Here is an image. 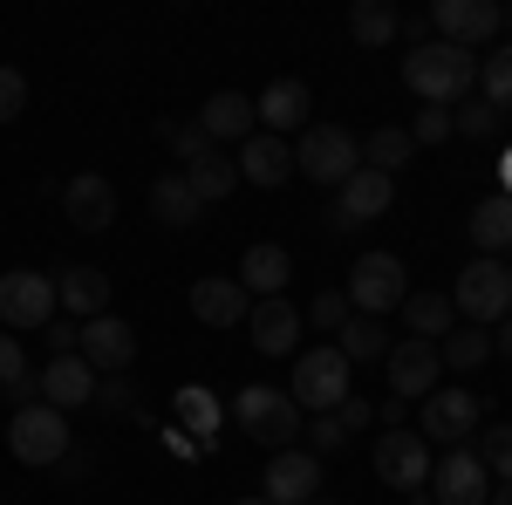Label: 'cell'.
Wrapping results in <instances>:
<instances>
[{"instance_id": "cell-56", "label": "cell", "mask_w": 512, "mask_h": 505, "mask_svg": "<svg viewBox=\"0 0 512 505\" xmlns=\"http://www.w3.org/2000/svg\"><path fill=\"white\" fill-rule=\"evenodd\" d=\"M506 267H512V253H506Z\"/></svg>"}, {"instance_id": "cell-16", "label": "cell", "mask_w": 512, "mask_h": 505, "mask_svg": "<svg viewBox=\"0 0 512 505\" xmlns=\"http://www.w3.org/2000/svg\"><path fill=\"white\" fill-rule=\"evenodd\" d=\"M383 362H390V396H403V403H417V396H431L437 389V376H444V355H437V342H410V335H403V342H390V355H383Z\"/></svg>"}, {"instance_id": "cell-11", "label": "cell", "mask_w": 512, "mask_h": 505, "mask_svg": "<svg viewBox=\"0 0 512 505\" xmlns=\"http://www.w3.org/2000/svg\"><path fill=\"white\" fill-rule=\"evenodd\" d=\"M376 478L390 492H424L431 485V444L417 430H383L376 437Z\"/></svg>"}, {"instance_id": "cell-38", "label": "cell", "mask_w": 512, "mask_h": 505, "mask_svg": "<svg viewBox=\"0 0 512 505\" xmlns=\"http://www.w3.org/2000/svg\"><path fill=\"white\" fill-rule=\"evenodd\" d=\"M158 137H164V151L178 157V164H198L205 151H219V144H212L198 123H158Z\"/></svg>"}, {"instance_id": "cell-13", "label": "cell", "mask_w": 512, "mask_h": 505, "mask_svg": "<svg viewBox=\"0 0 512 505\" xmlns=\"http://www.w3.org/2000/svg\"><path fill=\"white\" fill-rule=\"evenodd\" d=\"M267 505H315L321 499V458L315 451H267V478H260Z\"/></svg>"}, {"instance_id": "cell-36", "label": "cell", "mask_w": 512, "mask_h": 505, "mask_svg": "<svg viewBox=\"0 0 512 505\" xmlns=\"http://www.w3.org/2000/svg\"><path fill=\"white\" fill-rule=\"evenodd\" d=\"M437 355H444V369H478L492 355V328H451L437 342Z\"/></svg>"}, {"instance_id": "cell-15", "label": "cell", "mask_w": 512, "mask_h": 505, "mask_svg": "<svg viewBox=\"0 0 512 505\" xmlns=\"http://www.w3.org/2000/svg\"><path fill=\"white\" fill-rule=\"evenodd\" d=\"M431 28L437 41L478 55V41H499V0H431Z\"/></svg>"}, {"instance_id": "cell-53", "label": "cell", "mask_w": 512, "mask_h": 505, "mask_svg": "<svg viewBox=\"0 0 512 505\" xmlns=\"http://www.w3.org/2000/svg\"><path fill=\"white\" fill-rule=\"evenodd\" d=\"M499 28H512V7H499Z\"/></svg>"}, {"instance_id": "cell-45", "label": "cell", "mask_w": 512, "mask_h": 505, "mask_svg": "<svg viewBox=\"0 0 512 505\" xmlns=\"http://www.w3.org/2000/svg\"><path fill=\"white\" fill-rule=\"evenodd\" d=\"M451 137V110H417V123H410V144H444Z\"/></svg>"}, {"instance_id": "cell-23", "label": "cell", "mask_w": 512, "mask_h": 505, "mask_svg": "<svg viewBox=\"0 0 512 505\" xmlns=\"http://www.w3.org/2000/svg\"><path fill=\"white\" fill-rule=\"evenodd\" d=\"M192 314L205 328H239L246 314H253V294L239 287V280H219V273H205L192 287Z\"/></svg>"}, {"instance_id": "cell-12", "label": "cell", "mask_w": 512, "mask_h": 505, "mask_svg": "<svg viewBox=\"0 0 512 505\" xmlns=\"http://www.w3.org/2000/svg\"><path fill=\"white\" fill-rule=\"evenodd\" d=\"M390 205H396V178H383V171H369V164H362L349 185L335 192L328 226H335V233H362V226H369V219H383Z\"/></svg>"}, {"instance_id": "cell-2", "label": "cell", "mask_w": 512, "mask_h": 505, "mask_svg": "<svg viewBox=\"0 0 512 505\" xmlns=\"http://www.w3.org/2000/svg\"><path fill=\"white\" fill-rule=\"evenodd\" d=\"M294 171L315 178V185H328V192H342L355 171H362V144H355L342 123H308L301 144H294Z\"/></svg>"}, {"instance_id": "cell-25", "label": "cell", "mask_w": 512, "mask_h": 505, "mask_svg": "<svg viewBox=\"0 0 512 505\" xmlns=\"http://www.w3.org/2000/svg\"><path fill=\"white\" fill-rule=\"evenodd\" d=\"M287 280H294V260H287V246H274V239L246 246V260H239V287H246V294L274 301V294L287 287Z\"/></svg>"}, {"instance_id": "cell-48", "label": "cell", "mask_w": 512, "mask_h": 505, "mask_svg": "<svg viewBox=\"0 0 512 505\" xmlns=\"http://www.w3.org/2000/svg\"><path fill=\"white\" fill-rule=\"evenodd\" d=\"M396 35H410V41H417V48H424V41H431V14H410V21H403Z\"/></svg>"}, {"instance_id": "cell-44", "label": "cell", "mask_w": 512, "mask_h": 505, "mask_svg": "<svg viewBox=\"0 0 512 505\" xmlns=\"http://www.w3.org/2000/svg\"><path fill=\"white\" fill-rule=\"evenodd\" d=\"M335 424L349 430V437H362V430H376V403H369V396H342V410H335Z\"/></svg>"}, {"instance_id": "cell-1", "label": "cell", "mask_w": 512, "mask_h": 505, "mask_svg": "<svg viewBox=\"0 0 512 505\" xmlns=\"http://www.w3.org/2000/svg\"><path fill=\"white\" fill-rule=\"evenodd\" d=\"M403 82H410V96H424V110H451L478 89V55L451 41H424L403 55Z\"/></svg>"}, {"instance_id": "cell-34", "label": "cell", "mask_w": 512, "mask_h": 505, "mask_svg": "<svg viewBox=\"0 0 512 505\" xmlns=\"http://www.w3.org/2000/svg\"><path fill=\"white\" fill-rule=\"evenodd\" d=\"M335 349L349 355V369H355V362H383V355H390V328L369 321V314H349V328L335 335Z\"/></svg>"}, {"instance_id": "cell-32", "label": "cell", "mask_w": 512, "mask_h": 505, "mask_svg": "<svg viewBox=\"0 0 512 505\" xmlns=\"http://www.w3.org/2000/svg\"><path fill=\"white\" fill-rule=\"evenodd\" d=\"M396 28H403V14H396L390 0H355L349 7V35L362 41V48H390Z\"/></svg>"}, {"instance_id": "cell-27", "label": "cell", "mask_w": 512, "mask_h": 505, "mask_svg": "<svg viewBox=\"0 0 512 505\" xmlns=\"http://www.w3.org/2000/svg\"><path fill=\"white\" fill-rule=\"evenodd\" d=\"M472 246L485 260H506L512 253V198L506 192H492V198L472 205Z\"/></svg>"}, {"instance_id": "cell-54", "label": "cell", "mask_w": 512, "mask_h": 505, "mask_svg": "<svg viewBox=\"0 0 512 505\" xmlns=\"http://www.w3.org/2000/svg\"><path fill=\"white\" fill-rule=\"evenodd\" d=\"M239 505H267V499H239Z\"/></svg>"}, {"instance_id": "cell-7", "label": "cell", "mask_w": 512, "mask_h": 505, "mask_svg": "<svg viewBox=\"0 0 512 505\" xmlns=\"http://www.w3.org/2000/svg\"><path fill=\"white\" fill-rule=\"evenodd\" d=\"M7 451H14L21 465H62V458H69V424H62V410H48V403L14 410V424H7Z\"/></svg>"}, {"instance_id": "cell-49", "label": "cell", "mask_w": 512, "mask_h": 505, "mask_svg": "<svg viewBox=\"0 0 512 505\" xmlns=\"http://www.w3.org/2000/svg\"><path fill=\"white\" fill-rule=\"evenodd\" d=\"M492 349H499V355H506V362H512V314H506V321H499V328H492Z\"/></svg>"}, {"instance_id": "cell-37", "label": "cell", "mask_w": 512, "mask_h": 505, "mask_svg": "<svg viewBox=\"0 0 512 505\" xmlns=\"http://www.w3.org/2000/svg\"><path fill=\"white\" fill-rule=\"evenodd\" d=\"M472 451H478V465L492 471V478L512 485V424H492L485 437H472Z\"/></svg>"}, {"instance_id": "cell-29", "label": "cell", "mask_w": 512, "mask_h": 505, "mask_svg": "<svg viewBox=\"0 0 512 505\" xmlns=\"http://www.w3.org/2000/svg\"><path fill=\"white\" fill-rule=\"evenodd\" d=\"M198 212H205V205H198V192L185 185V171H171V178H158V185H151V219H158V226L185 233Z\"/></svg>"}, {"instance_id": "cell-46", "label": "cell", "mask_w": 512, "mask_h": 505, "mask_svg": "<svg viewBox=\"0 0 512 505\" xmlns=\"http://www.w3.org/2000/svg\"><path fill=\"white\" fill-rule=\"evenodd\" d=\"M41 335H48V349H55V355H76V342H82V321H48Z\"/></svg>"}, {"instance_id": "cell-10", "label": "cell", "mask_w": 512, "mask_h": 505, "mask_svg": "<svg viewBox=\"0 0 512 505\" xmlns=\"http://www.w3.org/2000/svg\"><path fill=\"white\" fill-rule=\"evenodd\" d=\"M437 505H485L492 499V471L478 465L472 444H458V451H444V458H431V485H424Z\"/></svg>"}, {"instance_id": "cell-3", "label": "cell", "mask_w": 512, "mask_h": 505, "mask_svg": "<svg viewBox=\"0 0 512 505\" xmlns=\"http://www.w3.org/2000/svg\"><path fill=\"white\" fill-rule=\"evenodd\" d=\"M294 410H315V417H335L342 410V396H349V355L335 349V342H321V349H301L294 355Z\"/></svg>"}, {"instance_id": "cell-43", "label": "cell", "mask_w": 512, "mask_h": 505, "mask_svg": "<svg viewBox=\"0 0 512 505\" xmlns=\"http://www.w3.org/2000/svg\"><path fill=\"white\" fill-rule=\"evenodd\" d=\"M301 437H308V451H315V458H321V451H328V458H335V451H349V430L335 424V417H315Z\"/></svg>"}, {"instance_id": "cell-24", "label": "cell", "mask_w": 512, "mask_h": 505, "mask_svg": "<svg viewBox=\"0 0 512 505\" xmlns=\"http://www.w3.org/2000/svg\"><path fill=\"white\" fill-rule=\"evenodd\" d=\"M198 130L212 137V144H246L260 123H253V96H239V89H219L205 110H198Z\"/></svg>"}, {"instance_id": "cell-31", "label": "cell", "mask_w": 512, "mask_h": 505, "mask_svg": "<svg viewBox=\"0 0 512 505\" xmlns=\"http://www.w3.org/2000/svg\"><path fill=\"white\" fill-rule=\"evenodd\" d=\"M185 185L198 192V205H219V198L239 185V164H233L226 151H205L198 164H185Z\"/></svg>"}, {"instance_id": "cell-51", "label": "cell", "mask_w": 512, "mask_h": 505, "mask_svg": "<svg viewBox=\"0 0 512 505\" xmlns=\"http://www.w3.org/2000/svg\"><path fill=\"white\" fill-rule=\"evenodd\" d=\"M485 505H512V485H499V492H492V499H485Z\"/></svg>"}, {"instance_id": "cell-52", "label": "cell", "mask_w": 512, "mask_h": 505, "mask_svg": "<svg viewBox=\"0 0 512 505\" xmlns=\"http://www.w3.org/2000/svg\"><path fill=\"white\" fill-rule=\"evenodd\" d=\"M410 505H437V499H431V492H410Z\"/></svg>"}, {"instance_id": "cell-42", "label": "cell", "mask_w": 512, "mask_h": 505, "mask_svg": "<svg viewBox=\"0 0 512 505\" xmlns=\"http://www.w3.org/2000/svg\"><path fill=\"white\" fill-rule=\"evenodd\" d=\"M96 410H110V417H130V410H137V389L117 383V376H96Z\"/></svg>"}, {"instance_id": "cell-20", "label": "cell", "mask_w": 512, "mask_h": 505, "mask_svg": "<svg viewBox=\"0 0 512 505\" xmlns=\"http://www.w3.org/2000/svg\"><path fill=\"white\" fill-rule=\"evenodd\" d=\"M35 383H41V403H48V410H82V403H96V369H89L82 355H48V369H41Z\"/></svg>"}, {"instance_id": "cell-19", "label": "cell", "mask_w": 512, "mask_h": 505, "mask_svg": "<svg viewBox=\"0 0 512 505\" xmlns=\"http://www.w3.org/2000/svg\"><path fill=\"white\" fill-rule=\"evenodd\" d=\"M62 212H69V226L76 233H103L110 219H117V185L110 178H96V171H82L62 185Z\"/></svg>"}, {"instance_id": "cell-8", "label": "cell", "mask_w": 512, "mask_h": 505, "mask_svg": "<svg viewBox=\"0 0 512 505\" xmlns=\"http://www.w3.org/2000/svg\"><path fill=\"white\" fill-rule=\"evenodd\" d=\"M478 417H485V403H478L472 389H444L437 383L431 396H424V424H417V437L424 444H444V451H458V444H472L478 437Z\"/></svg>"}, {"instance_id": "cell-14", "label": "cell", "mask_w": 512, "mask_h": 505, "mask_svg": "<svg viewBox=\"0 0 512 505\" xmlns=\"http://www.w3.org/2000/svg\"><path fill=\"white\" fill-rule=\"evenodd\" d=\"M76 355L96 369V376H123V369L137 362V328H130L123 314H96V321H82Z\"/></svg>"}, {"instance_id": "cell-33", "label": "cell", "mask_w": 512, "mask_h": 505, "mask_svg": "<svg viewBox=\"0 0 512 505\" xmlns=\"http://www.w3.org/2000/svg\"><path fill=\"white\" fill-rule=\"evenodd\" d=\"M478 103L512 117V41H492V55L478 62Z\"/></svg>"}, {"instance_id": "cell-6", "label": "cell", "mask_w": 512, "mask_h": 505, "mask_svg": "<svg viewBox=\"0 0 512 505\" xmlns=\"http://www.w3.org/2000/svg\"><path fill=\"white\" fill-rule=\"evenodd\" d=\"M342 294H349L355 314L383 321L390 308H403V301H410V267H403L396 253H362V260L349 267V287H342Z\"/></svg>"}, {"instance_id": "cell-26", "label": "cell", "mask_w": 512, "mask_h": 505, "mask_svg": "<svg viewBox=\"0 0 512 505\" xmlns=\"http://www.w3.org/2000/svg\"><path fill=\"white\" fill-rule=\"evenodd\" d=\"M171 410H178V430L192 437V444H219V424H226V403L212 396L205 383H185L171 396Z\"/></svg>"}, {"instance_id": "cell-17", "label": "cell", "mask_w": 512, "mask_h": 505, "mask_svg": "<svg viewBox=\"0 0 512 505\" xmlns=\"http://www.w3.org/2000/svg\"><path fill=\"white\" fill-rule=\"evenodd\" d=\"M308 110H315V96H308V82L301 76H274L260 96H253V123L280 137V130H308Z\"/></svg>"}, {"instance_id": "cell-5", "label": "cell", "mask_w": 512, "mask_h": 505, "mask_svg": "<svg viewBox=\"0 0 512 505\" xmlns=\"http://www.w3.org/2000/svg\"><path fill=\"white\" fill-rule=\"evenodd\" d=\"M451 308L465 314L472 328H499V321L512 314V267H506V260H485V253H478L472 267H458Z\"/></svg>"}, {"instance_id": "cell-50", "label": "cell", "mask_w": 512, "mask_h": 505, "mask_svg": "<svg viewBox=\"0 0 512 505\" xmlns=\"http://www.w3.org/2000/svg\"><path fill=\"white\" fill-rule=\"evenodd\" d=\"M499 192L512 198V151H506V171H499Z\"/></svg>"}, {"instance_id": "cell-40", "label": "cell", "mask_w": 512, "mask_h": 505, "mask_svg": "<svg viewBox=\"0 0 512 505\" xmlns=\"http://www.w3.org/2000/svg\"><path fill=\"white\" fill-rule=\"evenodd\" d=\"M349 294H342V287H321L315 294V308H308V321H315V328H328V335H342V328H349Z\"/></svg>"}, {"instance_id": "cell-21", "label": "cell", "mask_w": 512, "mask_h": 505, "mask_svg": "<svg viewBox=\"0 0 512 505\" xmlns=\"http://www.w3.org/2000/svg\"><path fill=\"white\" fill-rule=\"evenodd\" d=\"M246 328H253V349H260V355H294L308 321H301V308H294V301H280V294H274V301H253Z\"/></svg>"}, {"instance_id": "cell-39", "label": "cell", "mask_w": 512, "mask_h": 505, "mask_svg": "<svg viewBox=\"0 0 512 505\" xmlns=\"http://www.w3.org/2000/svg\"><path fill=\"white\" fill-rule=\"evenodd\" d=\"M451 137L492 144V137H499V110H492V103H465V110H451Z\"/></svg>"}, {"instance_id": "cell-30", "label": "cell", "mask_w": 512, "mask_h": 505, "mask_svg": "<svg viewBox=\"0 0 512 505\" xmlns=\"http://www.w3.org/2000/svg\"><path fill=\"white\" fill-rule=\"evenodd\" d=\"M0 396L14 403V410H28V403H41V383L28 376V355H21V342L0 328Z\"/></svg>"}, {"instance_id": "cell-9", "label": "cell", "mask_w": 512, "mask_h": 505, "mask_svg": "<svg viewBox=\"0 0 512 505\" xmlns=\"http://www.w3.org/2000/svg\"><path fill=\"white\" fill-rule=\"evenodd\" d=\"M55 321V280L35 267L0 273V328H48Z\"/></svg>"}, {"instance_id": "cell-22", "label": "cell", "mask_w": 512, "mask_h": 505, "mask_svg": "<svg viewBox=\"0 0 512 505\" xmlns=\"http://www.w3.org/2000/svg\"><path fill=\"white\" fill-rule=\"evenodd\" d=\"M55 308H69L76 321L110 314V273L103 267H62L55 273Z\"/></svg>"}, {"instance_id": "cell-28", "label": "cell", "mask_w": 512, "mask_h": 505, "mask_svg": "<svg viewBox=\"0 0 512 505\" xmlns=\"http://www.w3.org/2000/svg\"><path fill=\"white\" fill-rule=\"evenodd\" d=\"M403 328H410V342H444V335H451V321H458V308H451V294H410V301H403Z\"/></svg>"}, {"instance_id": "cell-47", "label": "cell", "mask_w": 512, "mask_h": 505, "mask_svg": "<svg viewBox=\"0 0 512 505\" xmlns=\"http://www.w3.org/2000/svg\"><path fill=\"white\" fill-rule=\"evenodd\" d=\"M403 417H410L403 396H383V403H376V424H383V430H403Z\"/></svg>"}, {"instance_id": "cell-4", "label": "cell", "mask_w": 512, "mask_h": 505, "mask_svg": "<svg viewBox=\"0 0 512 505\" xmlns=\"http://www.w3.org/2000/svg\"><path fill=\"white\" fill-rule=\"evenodd\" d=\"M233 424L253 437V444H267V451H287L294 437H301V410H294V396L274 383H246L233 396Z\"/></svg>"}, {"instance_id": "cell-41", "label": "cell", "mask_w": 512, "mask_h": 505, "mask_svg": "<svg viewBox=\"0 0 512 505\" xmlns=\"http://www.w3.org/2000/svg\"><path fill=\"white\" fill-rule=\"evenodd\" d=\"M21 110H28V76L21 69H0V130L21 117Z\"/></svg>"}, {"instance_id": "cell-35", "label": "cell", "mask_w": 512, "mask_h": 505, "mask_svg": "<svg viewBox=\"0 0 512 505\" xmlns=\"http://www.w3.org/2000/svg\"><path fill=\"white\" fill-rule=\"evenodd\" d=\"M410 157H417V144H410V130H396V123L369 130V144H362V164H369V171H383V178H396Z\"/></svg>"}, {"instance_id": "cell-18", "label": "cell", "mask_w": 512, "mask_h": 505, "mask_svg": "<svg viewBox=\"0 0 512 505\" xmlns=\"http://www.w3.org/2000/svg\"><path fill=\"white\" fill-rule=\"evenodd\" d=\"M239 185H260V192H280L287 178H294V144L287 137H267V130H253L246 144H239Z\"/></svg>"}, {"instance_id": "cell-55", "label": "cell", "mask_w": 512, "mask_h": 505, "mask_svg": "<svg viewBox=\"0 0 512 505\" xmlns=\"http://www.w3.org/2000/svg\"><path fill=\"white\" fill-rule=\"evenodd\" d=\"M315 505H335V499H315Z\"/></svg>"}]
</instances>
